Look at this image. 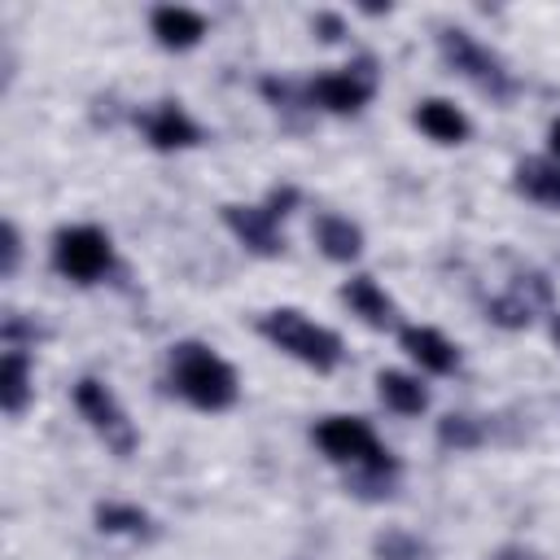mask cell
I'll list each match as a JSON object with an SVG mask.
<instances>
[{"mask_svg": "<svg viewBox=\"0 0 560 560\" xmlns=\"http://www.w3.org/2000/svg\"><path fill=\"white\" fill-rule=\"evenodd\" d=\"M166 368H171V389L197 411L214 416V411L236 407V398H241L236 368L206 341H175Z\"/></svg>", "mask_w": 560, "mask_h": 560, "instance_id": "cell-1", "label": "cell"}, {"mask_svg": "<svg viewBox=\"0 0 560 560\" xmlns=\"http://www.w3.org/2000/svg\"><path fill=\"white\" fill-rule=\"evenodd\" d=\"M258 337L271 341L280 354L298 359L302 368L311 372H332L346 354L341 337L328 328V324H315L311 315H302L298 306H276V311H262L258 315Z\"/></svg>", "mask_w": 560, "mask_h": 560, "instance_id": "cell-2", "label": "cell"}, {"mask_svg": "<svg viewBox=\"0 0 560 560\" xmlns=\"http://www.w3.org/2000/svg\"><path fill=\"white\" fill-rule=\"evenodd\" d=\"M302 201V192L293 184H276L258 206H241V201H228L219 206L228 232L258 258H280L284 254V236H280V219Z\"/></svg>", "mask_w": 560, "mask_h": 560, "instance_id": "cell-3", "label": "cell"}, {"mask_svg": "<svg viewBox=\"0 0 560 560\" xmlns=\"http://www.w3.org/2000/svg\"><path fill=\"white\" fill-rule=\"evenodd\" d=\"M114 267V241L96 223H70L52 232V271L74 284H96Z\"/></svg>", "mask_w": 560, "mask_h": 560, "instance_id": "cell-4", "label": "cell"}, {"mask_svg": "<svg viewBox=\"0 0 560 560\" xmlns=\"http://www.w3.org/2000/svg\"><path fill=\"white\" fill-rule=\"evenodd\" d=\"M438 52H442V61H446L455 74H464V79H468L472 88H481L490 101H512L516 79H512L508 66H503L486 44H477L468 31L442 26V31H438Z\"/></svg>", "mask_w": 560, "mask_h": 560, "instance_id": "cell-5", "label": "cell"}, {"mask_svg": "<svg viewBox=\"0 0 560 560\" xmlns=\"http://www.w3.org/2000/svg\"><path fill=\"white\" fill-rule=\"evenodd\" d=\"M74 411L88 420V429L114 451V455H131L136 451V424H131V416H127V407L118 402V394L105 385V381H96V376H79L74 381Z\"/></svg>", "mask_w": 560, "mask_h": 560, "instance_id": "cell-6", "label": "cell"}, {"mask_svg": "<svg viewBox=\"0 0 560 560\" xmlns=\"http://www.w3.org/2000/svg\"><path fill=\"white\" fill-rule=\"evenodd\" d=\"M302 92H306V105L311 109H324V114H359L372 101V92H376V66H372V57H363L354 66L324 70Z\"/></svg>", "mask_w": 560, "mask_h": 560, "instance_id": "cell-7", "label": "cell"}, {"mask_svg": "<svg viewBox=\"0 0 560 560\" xmlns=\"http://www.w3.org/2000/svg\"><path fill=\"white\" fill-rule=\"evenodd\" d=\"M315 446L324 451V459L341 464V468H363V464H376L385 459L389 451L381 446L376 429L363 420V416H324L315 429H311Z\"/></svg>", "mask_w": 560, "mask_h": 560, "instance_id": "cell-8", "label": "cell"}, {"mask_svg": "<svg viewBox=\"0 0 560 560\" xmlns=\"http://www.w3.org/2000/svg\"><path fill=\"white\" fill-rule=\"evenodd\" d=\"M136 122H140V131H144V140L158 149V153H179V149H197L201 140H206V131H201V122L175 101V96H166V101H158V105H149L144 114H136Z\"/></svg>", "mask_w": 560, "mask_h": 560, "instance_id": "cell-9", "label": "cell"}, {"mask_svg": "<svg viewBox=\"0 0 560 560\" xmlns=\"http://www.w3.org/2000/svg\"><path fill=\"white\" fill-rule=\"evenodd\" d=\"M398 346L429 376H451L459 368V346L442 328H433V324H402L398 328Z\"/></svg>", "mask_w": 560, "mask_h": 560, "instance_id": "cell-10", "label": "cell"}, {"mask_svg": "<svg viewBox=\"0 0 560 560\" xmlns=\"http://www.w3.org/2000/svg\"><path fill=\"white\" fill-rule=\"evenodd\" d=\"M547 298H551L547 280H542L538 271H529V276H516L508 293L490 298V302H486V315H490V324H499V328H529V324H534V311H538Z\"/></svg>", "mask_w": 560, "mask_h": 560, "instance_id": "cell-11", "label": "cell"}, {"mask_svg": "<svg viewBox=\"0 0 560 560\" xmlns=\"http://www.w3.org/2000/svg\"><path fill=\"white\" fill-rule=\"evenodd\" d=\"M149 31H153V39L162 48L188 52V48H197L206 39V18L197 9H188V4H158L149 13Z\"/></svg>", "mask_w": 560, "mask_h": 560, "instance_id": "cell-12", "label": "cell"}, {"mask_svg": "<svg viewBox=\"0 0 560 560\" xmlns=\"http://www.w3.org/2000/svg\"><path fill=\"white\" fill-rule=\"evenodd\" d=\"M341 302L350 306V315H359L368 328H398V306H394V298L368 276V271H359V276H350L346 284H341Z\"/></svg>", "mask_w": 560, "mask_h": 560, "instance_id": "cell-13", "label": "cell"}, {"mask_svg": "<svg viewBox=\"0 0 560 560\" xmlns=\"http://www.w3.org/2000/svg\"><path fill=\"white\" fill-rule=\"evenodd\" d=\"M411 122H416L433 144H464V140L472 136L468 114H464L455 101H446V96H424V101L411 109Z\"/></svg>", "mask_w": 560, "mask_h": 560, "instance_id": "cell-14", "label": "cell"}, {"mask_svg": "<svg viewBox=\"0 0 560 560\" xmlns=\"http://www.w3.org/2000/svg\"><path fill=\"white\" fill-rule=\"evenodd\" d=\"M311 236H315V245H319V254H324L328 262H354V258L363 254V228H359L354 219L337 214V210L315 214Z\"/></svg>", "mask_w": 560, "mask_h": 560, "instance_id": "cell-15", "label": "cell"}, {"mask_svg": "<svg viewBox=\"0 0 560 560\" xmlns=\"http://www.w3.org/2000/svg\"><path fill=\"white\" fill-rule=\"evenodd\" d=\"M512 188L547 210H560V162L556 158H521L512 166Z\"/></svg>", "mask_w": 560, "mask_h": 560, "instance_id": "cell-16", "label": "cell"}, {"mask_svg": "<svg viewBox=\"0 0 560 560\" xmlns=\"http://www.w3.org/2000/svg\"><path fill=\"white\" fill-rule=\"evenodd\" d=\"M376 398L394 416H420V411H429V385L416 372H398V368L376 372Z\"/></svg>", "mask_w": 560, "mask_h": 560, "instance_id": "cell-17", "label": "cell"}, {"mask_svg": "<svg viewBox=\"0 0 560 560\" xmlns=\"http://www.w3.org/2000/svg\"><path fill=\"white\" fill-rule=\"evenodd\" d=\"M31 394H35V385H31V354L26 350H4L0 354V407H4V416H22Z\"/></svg>", "mask_w": 560, "mask_h": 560, "instance_id": "cell-18", "label": "cell"}, {"mask_svg": "<svg viewBox=\"0 0 560 560\" xmlns=\"http://www.w3.org/2000/svg\"><path fill=\"white\" fill-rule=\"evenodd\" d=\"M92 521H96L101 534H131V538L153 534V516L144 508H136V503H114V499L109 503H96Z\"/></svg>", "mask_w": 560, "mask_h": 560, "instance_id": "cell-19", "label": "cell"}, {"mask_svg": "<svg viewBox=\"0 0 560 560\" xmlns=\"http://www.w3.org/2000/svg\"><path fill=\"white\" fill-rule=\"evenodd\" d=\"M481 442H486V424L477 416L451 411V416L438 420V446H446V451H477Z\"/></svg>", "mask_w": 560, "mask_h": 560, "instance_id": "cell-20", "label": "cell"}, {"mask_svg": "<svg viewBox=\"0 0 560 560\" xmlns=\"http://www.w3.org/2000/svg\"><path fill=\"white\" fill-rule=\"evenodd\" d=\"M424 551H429V547H424L411 529H398V525H394V529H381V534L372 538V556H376V560H424Z\"/></svg>", "mask_w": 560, "mask_h": 560, "instance_id": "cell-21", "label": "cell"}, {"mask_svg": "<svg viewBox=\"0 0 560 560\" xmlns=\"http://www.w3.org/2000/svg\"><path fill=\"white\" fill-rule=\"evenodd\" d=\"M18 258H22V232H18V223H13V219H4V267H0V276H4V280L18 271Z\"/></svg>", "mask_w": 560, "mask_h": 560, "instance_id": "cell-22", "label": "cell"}, {"mask_svg": "<svg viewBox=\"0 0 560 560\" xmlns=\"http://www.w3.org/2000/svg\"><path fill=\"white\" fill-rule=\"evenodd\" d=\"M311 26H315V31H319V39H328V44H332V39H341V18H337V13H315V22H311Z\"/></svg>", "mask_w": 560, "mask_h": 560, "instance_id": "cell-23", "label": "cell"}, {"mask_svg": "<svg viewBox=\"0 0 560 560\" xmlns=\"http://www.w3.org/2000/svg\"><path fill=\"white\" fill-rule=\"evenodd\" d=\"M547 149H551V158L560 162V114H556L551 127H547Z\"/></svg>", "mask_w": 560, "mask_h": 560, "instance_id": "cell-24", "label": "cell"}, {"mask_svg": "<svg viewBox=\"0 0 560 560\" xmlns=\"http://www.w3.org/2000/svg\"><path fill=\"white\" fill-rule=\"evenodd\" d=\"M494 560H534V556H525V551H499Z\"/></svg>", "mask_w": 560, "mask_h": 560, "instance_id": "cell-25", "label": "cell"}, {"mask_svg": "<svg viewBox=\"0 0 560 560\" xmlns=\"http://www.w3.org/2000/svg\"><path fill=\"white\" fill-rule=\"evenodd\" d=\"M551 337H556V346H560V315H551Z\"/></svg>", "mask_w": 560, "mask_h": 560, "instance_id": "cell-26", "label": "cell"}]
</instances>
